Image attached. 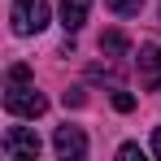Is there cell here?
Returning <instances> with one entry per match:
<instances>
[{
  "label": "cell",
  "mask_w": 161,
  "mask_h": 161,
  "mask_svg": "<svg viewBox=\"0 0 161 161\" xmlns=\"http://www.w3.org/2000/svg\"><path fill=\"white\" fill-rule=\"evenodd\" d=\"M4 109H9L13 118H39V113L48 109V100H44L31 83H9V92H4Z\"/></svg>",
  "instance_id": "obj_1"
},
{
  "label": "cell",
  "mask_w": 161,
  "mask_h": 161,
  "mask_svg": "<svg viewBox=\"0 0 161 161\" xmlns=\"http://www.w3.org/2000/svg\"><path fill=\"white\" fill-rule=\"evenodd\" d=\"M13 31L18 35H39L48 26V0H13Z\"/></svg>",
  "instance_id": "obj_2"
},
{
  "label": "cell",
  "mask_w": 161,
  "mask_h": 161,
  "mask_svg": "<svg viewBox=\"0 0 161 161\" xmlns=\"http://www.w3.org/2000/svg\"><path fill=\"white\" fill-rule=\"evenodd\" d=\"M0 148H4V157H13V161H35L39 157V135L31 126H9Z\"/></svg>",
  "instance_id": "obj_3"
},
{
  "label": "cell",
  "mask_w": 161,
  "mask_h": 161,
  "mask_svg": "<svg viewBox=\"0 0 161 161\" xmlns=\"http://www.w3.org/2000/svg\"><path fill=\"white\" fill-rule=\"evenodd\" d=\"M53 148H57L61 161H79V157H87V135H83L79 126H57Z\"/></svg>",
  "instance_id": "obj_4"
},
{
  "label": "cell",
  "mask_w": 161,
  "mask_h": 161,
  "mask_svg": "<svg viewBox=\"0 0 161 161\" xmlns=\"http://www.w3.org/2000/svg\"><path fill=\"white\" fill-rule=\"evenodd\" d=\"M139 83L144 87H161V39H148L139 48Z\"/></svg>",
  "instance_id": "obj_5"
},
{
  "label": "cell",
  "mask_w": 161,
  "mask_h": 161,
  "mask_svg": "<svg viewBox=\"0 0 161 161\" xmlns=\"http://www.w3.org/2000/svg\"><path fill=\"white\" fill-rule=\"evenodd\" d=\"M83 22H87V0H61V26L70 31H83Z\"/></svg>",
  "instance_id": "obj_6"
},
{
  "label": "cell",
  "mask_w": 161,
  "mask_h": 161,
  "mask_svg": "<svg viewBox=\"0 0 161 161\" xmlns=\"http://www.w3.org/2000/svg\"><path fill=\"white\" fill-rule=\"evenodd\" d=\"M100 53L105 57H126L131 53V39H126L122 31H105V35H100Z\"/></svg>",
  "instance_id": "obj_7"
},
{
  "label": "cell",
  "mask_w": 161,
  "mask_h": 161,
  "mask_svg": "<svg viewBox=\"0 0 161 161\" xmlns=\"http://www.w3.org/2000/svg\"><path fill=\"white\" fill-rule=\"evenodd\" d=\"M105 4L118 13V18H135V13L144 9V0H105Z\"/></svg>",
  "instance_id": "obj_8"
},
{
  "label": "cell",
  "mask_w": 161,
  "mask_h": 161,
  "mask_svg": "<svg viewBox=\"0 0 161 161\" xmlns=\"http://www.w3.org/2000/svg\"><path fill=\"white\" fill-rule=\"evenodd\" d=\"M113 109H118V113H131V109H135V96H131V92H113Z\"/></svg>",
  "instance_id": "obj_9"
},
{
  "label": "cell",
  "mask_w": 161,
  "mask_h": 161,
  "mask_svg": "<svg viewBox=\"0 0 161 161\" xmlns=\"http://www.w3.org/2000/svg\"><path fill=\"white\" fill-rule=\"evenodd\" d=\"M118 157H122V161H139L144 153H139V144H122V148H118Z\"/></svg>",
  "instance_id": "obj_10"
},
{
  "label": "cell",
  "mask_w": 161,
  "mask_h": 161,
  "mask_svg": "<svg viewBox=\"0 0 161 161\" xmlns=\"http://www.w3.org/2000/svg\"><path fill=\"white\" fill-rule=\"evenodd\" d=\"M9 83H31V65H13L9 70Z\"/></svg>",
  "instance_id": "obj_11"
},
{
  "label": "cell",
  "mask_w": 161,
  "mask_h": 161,
  "mask_svg": "<svg viewBox=\"0 0 161 161\" xmlns=\"http://www.w3.org/2000/svg\"><path fill=\"white\" fill-rule=\"evenodd\" d=\"M153 153H157V157H161V126H157V131H153Z\"/></svg>",
  "instance_id": "obj_12"
}]
</instances>
